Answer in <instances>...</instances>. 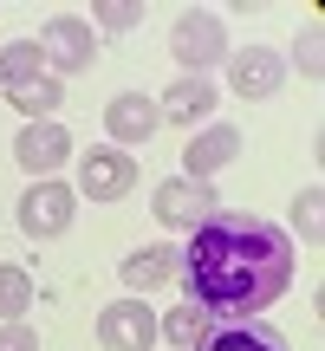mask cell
<instances>
[{
    "label": "cell",
    "mask_w": 325,
    "mask_h": 351,
    "mask_svg": "<svg viewBox=\"0 0 325 351\" xmlns=\"http://www.w3.org/2000/svg\"><path fill=\"white\" fill-rule=\"evenodd\" d=\"M176 280L189 287V306L208 319H261L293 287V241L287 228L254 221V215H208L189 234Z\"/></svg>",
    "instance_id": "6da1fadb"
},
{
    "label": "cell",
    "mask_w": 325,
    "mask_h": 351,
    "mask_svg": "<svg viewBox=\"0 0 325 351\" xmlns=\"http://www.w3.org/2000/svg\"><path fill=\"white\" fill-rule=\"evenodd\" d=\"M169 59L182 65V78H208V65H228V33L215 13H182L169 26Z\"/></svg>",
    "instance_id": "7a4b0ae2"
},
{
    "label": "cell",
    "mask_w": 325,
    "mask_h": 351,
    "mask_svg": "<svg viewBox=\"0 0 325 351\" xmlns=\"http://www.w3.org/2000/svg\"><path fill=\"white\" fill-rule=\"evenodd\" d=\"M39 52H46V65H52V78H72V72H85L91 59H98V26L91 20H78V13H52L46 20V33H39Z\"/></svg>",
    "instance_id": "3957f363"
},
{
    "label": "cell",
    "mask_w": 325,
    "mask_h": 351,
    "mask_svg": "<svg viewBox=\"0 0 325 351\" xmlns=\"http://www.w3.org/2000/svg\"><path fill=\"white\" fill-rule=\"evenodd\" d=\"M150 215H156L162 228H189V234H195L208 215H221V202H215V189H208V182L169 176V182H156V189H150Z\"/></svg>",
    "instance_id": "277c9868"
},
{
    "label": "cell",
    "mask_w": 325,
    "mask_h": 351,
    "mask_svg": "<svg viewBox=\"0 0 325 351\" xmlns=\"http://www.w3.org/2000/svg\"><path fill=\"white\" fill-rule=\"evenodd\" d=\"M72 208H78V195L46 176V182H33V189L20 195V228H26L33 241H59L65 228H72Z\"/></svg>",
    "instance_id": "5b68a950"
},
{
    "label": "cell",
    "mask_w": 325,
    "mask_h": 351,
    "mask_svg": "<svg viewBox=\"0 0 325 351\" xmlns=\"http://www.w3.org/2000/svg\"><path fill=\"white\" fill-rule=\"evenodd\" d=\"M137 189V163H130V150H111V143H98V150H85V163H78V189L72 195H91V202H117Z\"/></svg>",
    "instance_id": "8992f818"
},
{
    "label": "cell",
    "mask_w": 325,
    "mask_h": 351,
    "mask_svg": "<svg viewBox=\"0 0 325 351\" xmlns=\"http://www.w3.org/2000/svg\"><path fill=\"white\" fill-rule=\"evenodd\" d=\"M104 130H111V150H137V143H150L162 130V111L143 91H117V98L104 104Z\"/></svg>",
    "instance_id": "52a82bcc"
},
{
    "label": "cell",
    "mask_w": 325,
    "mask_h": 351,
    "mask_svg": "<svg viewBox=\"0 0 325 351\" xmlns=\"http://www.w3.org/2000/svg\"><path fill=\"white\" fill-rule=\"evenodd\" d=\"M98 345L104 351H150L156 345V313L143 300H117L98 313Z\"/></svg>",
    "instance_id": "ba28073f"
},
{
    "label": "cell",
    "mask_w": 325,
    "mask_h": 351,
    "mask_svg": "<svg viewBox=\"0 0 325 351\" xmlns=\"http://www.w3.org/2000/svg\"><path fill=\"white\" fill-rule=\"evenodd\" d=\"M234 156H241V130H234V124H208V130H195V137H189L182 176H189V182H215Z\"/></svg>",
    "instance_id": "9c48e42d"
},
{
    "label": "cell",
    "mask_w": 325,
    "mask_h": 351,
    "mask_svg": "<svg viewBox=\"0 0 325 351\" xmlns=\"http://www.w3.org/2000/svg\"><path fill=\"white\" fill-rule=\"evenodd\" d=\"M72 156V137H65V124H26L20 137H13V163H20L33 182H46L52 169Z\"/></svg>",
    "instance_id": "30bf717a"
},
{
    "label": "cell",
    "mask_w": 325,
    "mask_h": 351,
    "mask_svg": "<svg viewBox=\"0 0 325 351\" xmlns=\"http://www.w3.org/2000/svg\"><path fill=\"white\" fill-rule=\"evenodd\" d=\"M280 78H287V59H280L274 46H248L228 59V85H234V98H274Z\"/></svg>",
    "instance_id": "8fae6325"
},
{
    "label": "cell",
    "mask_w": 325,
    "mask_h": 351,
    "mask_svg": "<svg viewBox=\"0 0 325 351\" xmlns=\"http://www.w3.org/2000/svg\"><path fill=\"white\" fill-rule=\"evenodd\" d=\"M215 104H221V98H215L208 78H176V85L156 98V111H162V124H202Z\"/></svg>",
    "instance_id": "7c38bea8"
},
{
    "label": "cell",
    "mask_w": 325,
    "mask_h": 351,
    "mask_svg": "<svg viewBox=\"0 0 325 351\" xmlns=\"http://www.w3.org/2000/svg\"><path fill=\"white\" fill-rule=\"evenodd\" d=\"M195 351H287V339L261 319H228V326H208V339Z\"/></svg>",
    "instance_id": "4fadbf2b"
},
{
    "label": "cell",
    "mask_w": 325,
    "mask_h": 351,
    "mask_svg": "<svg viewBox=\"0 0 325 351\" xmlns=\"http://www.w3.org/2000/svg\"><path fill=\"white\" fill-rule=\"evenodd\" d=\"M176 267H182V254H176V247H137L117 274H124L130 300H143V293H156L162 280H176Z\"/></svg>",
    "instance_id": "5bb4252c"
},
{
    "label": "cell",
    "mask_w": 325,
    "mask_h": 351,
    "mask_svg": "<svg viewBox=\"0 0 325 351\" xmlns=\"http://www.w3.org/2000/svg\"><path fill=\"white\" fill-rule=\"evenodd\" d=\"M215 319L202 313V306H176V313H156V339H169L176 351H195L202 339H208Z\"/></svg>",
    "instance_id": "9a60e30c"
},
{
    "label": "cell",
    "mask_w": 325,
    "mask_h": 351,
    "mask_svg": "<svg viewBox=\"0 0 325 351\" xmlns=\"http://www.w3.org/2000/svg\"><path fill=\"white\" fill-rule=\"evenodd\" d=\"M33 78H46V52H39V39H13V46L0 52V85L20 91V85H33Z\"/></svg>",
    "instance_id": "2e32d148"
},
{
    "label": "cell",
    "mask_w": 325,
    "mask_h": 351,
    "mask_svg": "<svg viewBox=\"0 0 325 351\" xmlns=\"http://www.w3.org/2000/svg\"><path fill=\"white\" fill-rule=\"evenodd\" d=\"M7 98H13V111H26V124H52V111L65 104V85L46 72V78H33V85L7 91Z\"/></svg>",
    "instance_id": "e0dca14e"
},
{
    "label": "cell",
    "mask_w": 325,
    "mask_h": 351,
    "mask_svg": "<svg viewBox=\"0 0 325 351\" xmlns=\"http://www.w3.org/2000/svg\"><path fill=\"white\" fill-rule=\"evenodd\" d=\"M26 313H33V274L0 267V319H26Z\"/></svg>",
    "instance_id": "ac0fdd59"
},
{
    "label": "cell",
    "mask_w": 325,
    "mask_h": 351,
    "mask_svg": "<svg viewBox=\"0 0 325 351\" xmlns=\"http://www.w3.org/2000/svg\"><path fill=\"white\" fill-rule=\"evenodd\" d=\"M137 20H143L137 0H104V7H91V26H104V33H130Z\"/></svg>",
    "instance_id": "d6986e66"
},
{
    "label": "cell",
    "mask_w": 325,
    "mask_h": 351,
    "mask_svg": "<svg viewBox=\"0 0 325 351\" xmlns=\"http://www.w3.org/2000/svg\"><path fill=\"white\" fill-rule=\"evenodd\" d=\"M319 208H325V189L313 182L300 202H293V215H300V234H306V241H319Z\"/></svg>",
    "instance_id": "ffe728a7"
},
{
    "label": "cell",
    "mask_w": 325,
    "mask_h": 351,
    "mask_svg": "<svg viewBox=\"0 0 325 351\" xmlns=\"http://www.w3.org/2000/svg\"><path fill=\"white\" fill-rule=\"evenodd\" d=\"M319 46H325V26L313 20V26H306V33H300V72H306V78H319V72H325Z\"/></svg>",
    "instance_id": "44dd1931"
},
{
    "label": "cell",
    "mask_w": 325,
    "mask_h": 351,
    "mask_svg": "<svg viewBox=\"0 0 325 351\" xmlns=\"http://www.w3.org/2000/svg\"><path fill=\"white\" fill-rule=\"evenodd\" d=\"M0 351H39V332L26 319H0Z\"/></svg>",
    "instance_id": "7402d4cb"
}]
</instances>
